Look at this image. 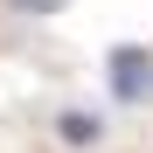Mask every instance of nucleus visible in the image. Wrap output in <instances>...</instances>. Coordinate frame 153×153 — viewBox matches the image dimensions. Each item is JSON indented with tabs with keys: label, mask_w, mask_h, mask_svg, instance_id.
I'll return each mask as SVG.
<instances>
[{
	"label": "nucleus",
	"mask_w": 153,
	"mask_h": 153,
	"mask_svg": "<svg viewBox=\"0 0 153 153\" xmlns=\"http://www.w3.org/2000/svg\"><path fill=\"white\" fill-rule=\"evenodd\" d=\"M14 7H21V14H56L63 0H14Z\"/></svg>",
	"instance_id": "obj_3"
},
{
	"label": "nucleus",
	"mask_w": 153,
	"mask_h": 153,
	"mask_svg": "<svg viewBox=\"0 0 153 153\" xmlns=\"http://www.w3.org/2000/svg\"><path fill=\"white\" fill-rule=\"evenodd\" d=\"M146 91H153V56L146 49H111V97L139 105Z\"/></svg>",
	"instance_id": "obj_1"
},
{
	"label": "nucleus",
	"mask_w": 153,
	"mask_h": 153,
	"mask_svg": "<svg viewBox=\"0 0 153 153\" xmlns=\"http://www.w3.org/2000/svg\"><path fill=\"white\" fill-rule=\"evenodd\" d=\"M63 139H70V146H91V139H97V118H91V111H70V118H63Z\"/></svg>",
	"instance_id": "obj_2"
}]
</instances>
